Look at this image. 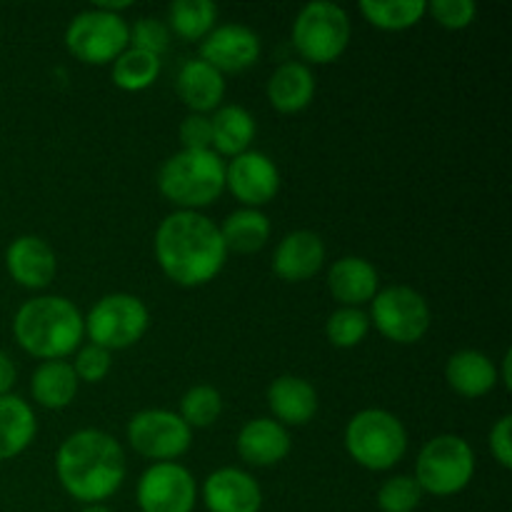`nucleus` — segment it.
<instances>
[{
    "instance_id": "9b49d317",
    "label": "nucleus",
    "mask_w": 512,
    "mask_h": 512,
    "mask_svg": "<svg viewBox=\"0 0 512 512\" xmlns=\"http://www.w3.org/2000/svg\"><path fill=\"white\" fill-rule=\"evenodd\" d=\"M125 435L135 453L155 463H175L193 443V430L183 423V418L173 410L160 408L135 413L128 420Z\"/></svg>"
},
{
    "instance_id": "2f4dec72",
    "label": "nucleus",
    "mask_w": 512,
    "mask_h": 512,
    "mask_svg": "<svg viewBox=\"0 0 512 512\" xmlns=\"http://www.w3.org/2000/svg\"><path fill=\"white\" fill-rule=\"evenodd\" d=\"M370 333V318L360 308H338L325 323V335L335 348H355Z\"/></svg>"
},
{
    "instance_id": "72a5a7b5",
    "label": "nucleus",
    "mask_w": 512,
    "mask_h": 512,
    "mask_svg": "<svg viewBox=\"0 0 512 512\" xmlns=\"http://www.w3.org/2000/svg\"><path fill=\"white\" fill-rule=\"evenodd\" d=\"M170 45V30L158 18H140L130 28V48L145 50L150 55H163Z\"/></svg>"
},
{
    "instance_id": "423d86ee",
    "label": "nucleus",
    "mask_w": 512,
    "mask_h": 512,
    "mask_svg": "<svg viewBox=\"0 0 512 512\" xmlns=\"http://www.w3.org/2000/svg\"><path fill=\"white\" fill-rule=\"evenodd\" d=\"M475 475V453L460 435H438L423 445L415 463L420 490L435 498L463 493Z\"/></svg>"
},
{
    "instance_id": "39448f33",
    "label": "nucleus",
    "mask_w": 512,
    "mask_h": 512,
    "mask_svg": "<svg viewBox=\"0 0 512 512\" xmlns=\"http://www.w3.org/2000/svg\"><path fill=\"white\" fill-rule=\"evenodd\" d=\"M343 443L360 468L385 473L408 453V430L388 410L368 408L345 425Z\"/></svg>"
},
{
    "instance_id": "393cba45",
    "label": "nucleus",
    "mask_w": 512,
    "mask_h": 512,
    "mask_svg": "<svg viewBox=\"0 0 512 512\" xmlns=\"http://www.w3.org/2000/svg\"><path fill=\"white\" fill-rule=\"evenodd\" d=\"M38 433L33 408L18 395L0 398V460H13L30 448Z\"/></svg>"
},
{
    "instance_id": "7ed1b4c3",
    "label": "nucleus",
    "mask_w": 512,
    "mask_h": 512,
    "mask_svg": "<svg viewBox=\"0 0 512 512\" xmlns=\"http://www.w3.org/2000/svg\"><path fill=\"white\" fill-rule=\"evenodd\" d=\"M83 335V315L63 295H40L28 300L13 318V338L25 353L43 363L73 355Z\"/></svg>"
},
{
    "instance_id": "9d476101",
    "label": "nucleus",
    "mask_w": 512,
    "mask_h": 512,
    "mask_svg": "<svg viewBox=\"0 0 512 512\" xmlns=\"http://www.w3.org/2000/svg\"><path fill=\"white\" fill-rule=\"evenodd\" d=\"M370 323L383 338L398 345H413L423 340L430 330V305L418 290L408 285H390L378 290L373 300Z\"/></svg>"
},
{
    "instance_id": "aec40b11",
    "label": "nucleus",
    "mask_w": 512,
    "mask_h": 512,
    "mask_svg": "<svg viewBox=\"0 0 512 512\" xmlns=\"http://www.w3.org/2000/svg\"><path fill=\"white\" fill-rule=\"evenodd\" d=\"M175 90L193 113L208 115L210 110H218L223 103L225 78L205 60H185L183 68L178 70V78H175Z\"/></svg>"
},
{
    "instance_id": "5701e85b",
    "label": "nucleus",
    "mask_w": 512,
    "mask_h": 512,
    "mask_svg": "<svg viewBox=\"0 0 512 512\" xmlns=\"http://www.w3.org/2000/svg\"><path fill=\"white\" fill-rule=\"evenodd\" d=\"M445 380L463 398H483L498 385V368L480 350H458L445 365Z\"/></svg>"
},
{
    "instance_id": "2eb2a0df",
    "label": "nucleus",
    "mask_w": 512,
    "mask_h": 512,
    "mask_svg": "<svg viewBox=\"0 0 512 512\" xmlns=\"http://www.w3.org/2000/svg\"><path fill=\"white\" fill-rule=\"evenodd\" d=\"M200 493L208 512H260L263 508L258 480L240 468H220L210 473Z\"/></svg>"
},
{
    "instance_id": "c756f323",
    "label": "nucleus",
    "mask_w": 512,
    "mask_h": 512,
    "mask_svg": "<svg viewBox=\"0 0 512 512\" xmlns=\"http://www.w3.org/2000/svg\"><path fill=\"white\" fill-rule=\"evenodd\" d=\"M360 13L370 25L380 30H408L418 25L428 13L425 0H363Z\"/></svg>"
},
{
    "instance_id": "f3484780",
    "label": "nucleus",
    "mask_w": 512,
    "mask_h": 512,
    "mask_svg": "<svg viewBox=\"0 0 512 512\" xmlns=\"http://www.w3.org/2000/svg\"><path fill=\"white\" fill-rule=\"evenodd\" d=\"M325 263V243L313 230H295L278 243L273 270L285 283H303L320 273Z\"/></svg>"
},
{
    "instance_id": "c85d7f7f",
    "label": "nucleus",
    "mask_w": 512,
    "mask_h": 512,
    "mask_svg": "<svg viewBox=\"0 0 512 512\" xmlns=\"http://www.w3.org/2000/svg\"><path fill=\"white\" fill-rule=\"evenodd\" d=\"M218 23V5L210 0H175L168 8V30L183 40H203Z\"/></svg>"
},
{
    "instance_id": "cd10ccee",
    "label": "nucleus",
    "mask_w": 512,
    "mask_h": 512,
    "mask_svg": "<svg viewBox=\"0 0 512 512\" xmlns=\"http://www.w3.org/2000/svg\"><path fill=\"white\" fill-rule=\"evenodd\" d=\"M160 63L158 55H150L145 50L138 48H125L118 58L113 60V70H110V78L118 85L120 90H128V93H140V90L150 88V85L158 80Z\"/></svg>"
},
{
    "instance_id": "bb28decb",
    "label": "nucleus",
    "mask_w": 512,
    "mask_h": 512,
    "mask_svg": "<svg viewBox=\"0 0 512 512\" xmlns=\"http://www.w3.org/2000/svg\"><path fill=\"white\" fill-rule=\"evenodd\" d=\"M220 235L228 253L250 255L265 248L270 240V220L263 210L255 208H240L225 218L220 225Z\"/></svg>"
},
{
    "instance_id": "4be33fe9",
    "label": "nucleus",
    "mask_w": 512,
    "mask_h": 512,
    "mask_svg": "<svg viewBox=\"0 0 512 512\" xmlns=\"http://www.w3.org/2000/svg\"><path fill=\"white\" fill-rule=\"evenodd\" d=\"M270 105L278 113H300L308 108L315 98V75L313 70L298 60H288V63L278 65L268 80Z\"/></svg>"
},
{
    "instance_id": "e433bc0d",
    "label": "nucleus",
    "mask_w": 512,
    "mask_h": 512,
    "mask_svg": "<svg viewBox=\"0 0 512 512\" xmlns=\"http://www.w3.org/2000/svg\"><path fill=\"white\" fill-rule=\"evenodd\" d=\"M180 143L183 150H213V128L208 115L190 113L180 123Z\"/></svg>"
},
{
    "instance_id": "c9c22d12",
    "label": "nucleus",
    "mask_w": 512,
    "mask_h": 512,
    "mask_svg": "<svg viewBox=\"0 0 512 512\" xmlns=\"http://www.w3.org/2000/svg\"><path fill=\"white\" fill-rule=\"evenodd\" d=\"M428 13L448 30H463L478 15V5L473 0H433L428 3Z\"/></svg>"
},
{
    "instance_id": "20e7f679",
    "label": "nucleus",
    "mask_w": 512,
    "mask_h": 512,
    "mask_svg": "<svg viewBox=\"0 0 512 512\" xmlns=\"http://www.w3.org/2000/svg\"><path fill=\"white\" fill-rule=\"evenodd\" d=\"M158 188L178 210L208 208L225 190V163L213 150H180L158 170Z\"/></svg>"
},
{
    "instance_id": "a211bd4d",
    "label": "nucleus",
    "mask_w": 512,
    "mask_h": 512,
    "mask_svg": "<svg viewBox=\"0 0 512 512\" xmlns=\"http://www.w3.org/2000/svg\"><path fill=\"white\" fill-rule=\"evenodd\" d=\"M238 455L255 468H270L283 463L290 455V435L278 420L255 418L245 423L238 433Z\"/></svg>"
},
{
    "instance_id": "6ab92c4d",
    "label": "nucleus",
    "mask_w": 512,
    "mask_h": 512,
    "mask_svg": "<svg viewBox=\"0 0 512 512\" xmlns=\"http://www.w3.org/2000/svg\"><path fill=\"white\" fill-rule=\"evenodd\" d=\"M328 290L343 308H360L378 295V270L358 255L340 258L328 270Z\"/></svg>"
},
{
    "instance_id": "1a4fd4ad",
    "label": "nucleus",
    "mask_w": 512,
    "mask_h": 512,
    "mask_svg": "<svg viewBox=\"0 0 512 512\" xmlns=\"http://www.w3.org/2000/svg\"><path fill=\"white\" fill-rule=\"evenodd\" d=\"M65 48L88 65H108L130 48V25L123 15H110L98 8L83 10L65 28Z\"/></svg>"
},
{
    "instance_id": "ea45409f",
    "label": "nucleus",
    "mask_w": 512,
    "mask_h": 512,
    "mask_svg": "<svg viewBox=\"0 0 512 512\" xmlns=\"http://www.w3.org/2000/svg\"><path fill=\"white\" fill-rule=\"evenodd\" d=\"M510 365H512V353L508 350V353H505V358H503V375H500V383L505 385V390H512V370H510Z\"/></svg>"
},
{
    "instance_id": "4468645a",
    "label": "nucleus",
    "mask_w": 512,
    "mask_h": 512,
    "mask_svg": "<svg viewBox=\"0 0 512 512\" xmlns=\"http://www.w3.org/2000/svg\"><path fill=\"white\" fill-rule=\"evenodd\" d=\"M260 38L248 25H215L200 43V60L218 73H243L260 60Z\"/></svg>"
},
{
    "instance_id": "f704fd0d",
    "label": "nucleus",
    "mask_w": 512,
    "mask_h": 512,
    "mask_svg": "<svg viewBox=\"0 0 512 512\" xmlns=\"http://www.w3.org/2000/svg\"><path fill=\"white\" fill-rule=\"evenodd\" d=\"M113 360H110V350L100 348V345H83L73 360V370L78 375L80 383H100L108 378Z\"/></svg>"
},
{
    "instance_id": "473e14b6",
    "label": "nucleus",
    "mask_w": 512,
    "mask_h": 512,
    "mask_svg": "<svg viewBox=\"0 0 512 512\" xmlns=\"http://www.w3.org/2000/svg\"><path fill=\"white\" fill-rule=\"evenodd\" d=\"M423 490L413 475H395L378 490L380 512H415L423 503Z\"/></svg>"
},
{
    "instance_id": "dca6fc26",
    "label": "nucleus",
    "mask_w": 512,
    "mask_h": 512,
    "mask_svg": "<svg viewBox=\"0 0 512 512\" xmlns=\"http://www.w3.org/2000/svg\"><path fill=\"white\" fill-rule=\"evenodd\" d=\"M5 268L18 285L28 290H43L53 283L58 260L53 248L38 235H20L5 250Z\"/></svg>"
},
{
    "instance_id": "58836bf2",
    "label": "nucleus",
    "mask_w": 512,
    "mask_h": 512,
    "mask_svg": "<svg viewBox=\"0 0 512 512\" xmlns=\"http://www.w3.org/2000/svg\"><path fill=\"white\" fill-rule=\"evenodd\" d=\"M15 378H18L15 363L10 360L8 353L0 350V398H3V395H10V390H13L15 385Z\"/></svg>"
},
{
    "instance_id": "b1692460",
    "label": "nucleus",
    "mask_w": 512,
    "mask_h": 512,
    "mask_svg": "<svg viewBox=\"0 0 512 512\" xmlns=\"http://www.w3.org/2000/svg\"><path fill=\"white\" fill-rule=\"evenodd\" d=\"M210 128H213V153L230 155V158L248 153L258 133L255 118L243 105H220L210 118Z\"/></svg>"
},
{
    "instance_id": "6e6552de",
    "label": "nucleus",
    "mask_w": 512,
    "mask_h": 512,
    "mask_svg": "<svg viewBox=\"0 0 512 512\" xmlns=\"http://www.w3.org/2000/svg\"><path fill=\"white\" fill-rule=\"evenodd\" d=\"M90 343L105 350H125L138 343L150 325V313L140 298L130 293H110L100 298L83 318Z\"/></svg>"
},
{
    "instance_id": "f257e3e1",
    "label": "nucleus",
    "mask_w": 512,
    "mask_h": 512,
    "mask_svg": "<svg viewBox=\"0 0 512 512\" xmlns=\"http://www.w3.org/2000/svg\"><path fill=\"white\" fill-rule=\"evenodd\" d=\"M153 248L160 270L180 288L208 285L228 260L218 225L193 210H175L160 220Z\"/></svg>"
},
{
    "instance_id": "a878e982",
    "label": "nucleus",
    "mask_w": 512,
    "mask_h": 512,
    "mask_svg": "<svg viewBox=\"0 0 512 512\" xmlns=\"http://www.w3.org/2000/svg\"><path fill=\"white\" fill-rule=\"evenodd\" d=\"M78 375H75L73 365L65 363V360H48V363H40L33 370V378H30V393L38 405L48 410H63L78 395Z\"/></svg>"
},
{
    "instance_id": "a19ab883",
    "label": "nucleus",
    "mask_w": 512,
    "mask_h": 512,
    "mask_svg": "<svg viewBox=\"0 0 512 512\" xmlns=\"http://www.w3.org/2000/svg\"><path fill=\"white\" fill-rule=\"evenodd\" d=\"M80 512H113L110 508H105V505H85Z\"/></svg>"
},
{
    "instance_id": "412c9836",
    "label": "nucleus",
    "mask_w": 512,
    "mask_h": 512,
    "mask_svg": "<svg viewBox=\"0 0 512 512\" xmlns=\"http://www.w3.org/2000/svg\"><path fill=\"white\" fill-rule=\"evenodd\" d=\"M268 405L280 425H308L318 413V393L298 375H280L268 388Z\"/></svg>"
},
{
    "instance_id": "0eeeda50",
    "label": "nucleus",
    "mask_w": 512,
    "mask_h": 512,
    "mask_svg": "<svg viewBox=\"0 0 512 512\" xmlns=\"http://www.w3.org/2000/svg\"><path fill=\"white\" fill-rule=\"evenodd\" d=\"M353 25L340 5L318 0L308 3L293 20V48L313 65L335 63L348 50Z\"/></svg>"
},
{
    "instance_id": "7c9ffc66",
    "label": "nucleus",
    "mask_w": 512,
    "mask_h": 512,
    "mask_svg": "<svg viewBox=\"0 0 512 512\" xmlns=\"http://www.w3.org/2000/svg\"><path fill=\"white\" fill-rule=\"evenodd\" d=\"M223 413V395L213 385H193L180 400V418L193 428H210Z\"/></svg>"
},
{
    "instance_id": "f8f14e48",
    "label": "nucleus",
    "mask_w": 512,
    "mask_h": 512,
    "mask_svg": "<svg viewBox=\"0 0 512 512\" xmlns=\"http://www.w3.org/2000/svg\"><path fill=\"white\" fill-rule=\"evenodd\" d=\"M143 512H193L198 503V483L180 463H153L135 488Z\"/></svg>"
},
{
    "instance_id": "ddd939ff",
    "label": "nucleus",
    "mask_w": 512,
    "mask_h": 512,
    "mask_svg": "<svg viewBox=\"0 0 512 512\" xmlns=\"http://www.w3.org/2000/svg\"><path fill=\"white\" fill-rule=\"evenodd\" d=\"M225 188L245 208L260 210L278 195L280 170L265 153L248 150L225 165Z\"/></svg>"
},
{
    "instance_id": "4c0bfd02",
    "label": "nucleus",
    "mask_w": 512,
    "mask_h": 512,
    "mask_svg": "<svg viewBox=\"0 0 512 512\" xmlns=\"http://www.w3.org/2000/svg\"><path fill=\"white\" fill-rule=\"evenodd\" d=\"M490 453L505 470L512 468V415H503L490 430Z\"/></svg>"
},
{
    "instance_id": "f03ea898",
    "label": "nucleus",
    "mask_w": 512,
    "mask_h": 512,
    "mask_svg": "<svg viewBox=\"0 0 512 512\" xmlns=\"http://www.w3.org/2000/svg\"><path fill=\"white\" fill-rule=\"evenodd\" d=\"M55 473L73 500L83 505H103V500L118 493L128 473L123 445L103 430H78L58 448Z\"/></svg>"
}]
</instances>
